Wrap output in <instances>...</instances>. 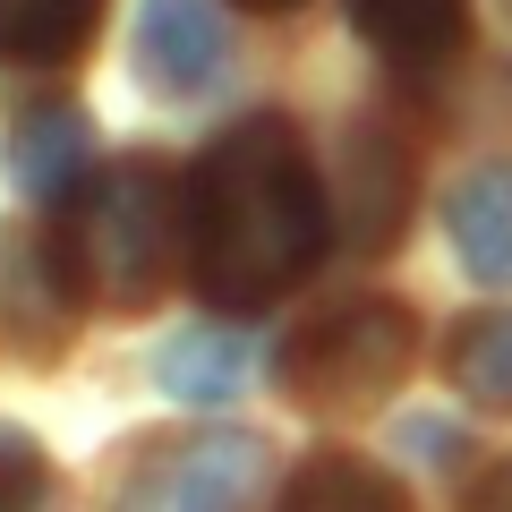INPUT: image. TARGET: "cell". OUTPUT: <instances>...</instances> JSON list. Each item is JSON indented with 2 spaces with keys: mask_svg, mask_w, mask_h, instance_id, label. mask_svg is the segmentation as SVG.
<instances>
[{
  "mask_svg": "<svg viewBox=\"0 0 512 512\" xmlns=\"http://www.w3.org/2000/svg\"><path fill=\"white\" fill-rule=\"evenodd\" d=\"M180 222H188V282L214 308H274L282 291L316 274L333 248V205L316 180V154L299 120L248 111L188 163L180 180Z\"/></svg>",
  "mask_w": 512,
  "mask_h": 512,
  "instance_id": "1",
  "label": "cell"
},
{
  "mask_svg": "<svg viewBox=\"0 0 512 512\" xmlns=\"http://www.w3.org/2000/svg\"><path fill=\"white\" fill-rule=\"evenodd\" d=\"M52 265L77 291V308L103 316H146L171 291V256H188L180 188L154 154H120V163L86 171L69 188V214L52 222Z\"/></svg>",
  "mask_w": 512,
  "mask_h": 512,
  "instance_id": "2",
  "label": "cell"
},
{
  "mask_svg": "<svg viewBox=\"0 0 512 512\" xmlns=\"http://www.w3.org/2000/svg\"><path fill=\"white\" fill-rule=\"evenodd\" d=\"M419 367V316L402 299H342V308L308 316L282 350V393L325 419H350V410H376L393 384Z\"/></svg>",
  "mask_w": 512,
  "mask_h": 512,
  "instance_id": "3",
  "label": "cell"
},
{
  "mask_svg": "<svg viewBox=\"0 0 512 512\" xmlns=\"http://www.w3.org/2000/svg\"><path fill=\"white\" fill-rule=\"evenodd\" d=\"M274 478V444L256 427H197V436L137 444L103 512H248Z\"/></svg>",
  "mask_w": 512,
  "mask_h": 512,
  "instance_id": "4",
  "label": "cell"
},
{
  "mask_svg": "<svg viewBox=\"0 0 512 512\" xmlns=\"http://www.w3.org/2000/svg\"><path fill=\"white\" fill-rule=\"evenodd\" d=\"M222 52H231V26H222L214 0H146L137 9V35H128V60L154 94L188 103L222 77Z\"/></svg>",
  "mask_w": 512,
  "mask_h": 512,
  "instance_id": "5",
  "label": "cell"
},
{
  "mask_svg": "<svg viewBox=\"0 0 512 512\" xmlns=\"http://www.w3.org/2000/svg\"><path fill=\"white\" fill-rule=\"evenodd\" d=\"M77 316L86 308H77V291L60 282L52 239L43 231H9L0 239V325H9V342H18V359L52 367L60 350H69Z\"/></svg>",
  "mask_w": 512,
  "mask_h": 512,
  "instance_id": "6",
  "label": "cell"
},
{
  "mask_svg": "<svg viewBox=\"0 0 512 512\" xmlns=\"http://www.w3.org/2000/svg\"><path fill=\"white\" fill-rule=\"evenodd\" d=\"M350 26L376 60L402 77H427L470 43V0H350Z\"/></svg>",
  "mask_w": 512,
  "mask_h": 512,
  "instance_id": "7",
  "label": "cell"
},
{
  "mask_svg": "<svg viewBox=\"0 0 512 512\" xmlns=\"http://www.w3.org/2000/svg\"><path fill=\"white\" fill-rule=\"evenodd\" d=\"M9 188L18 197H69L94 171V120L77 103H35L18 128H9Z\"/></svg>",
  "mask_w": 512,
  "mask_h": 512,
  "instance_id": "8",
  "label": "cell"
},
{
  "mask_svg": "<svg viewBox=\"0 0 512 512\" xmlns=\"http://www.w3.org/2000/svg\"><path fill=\"white\" fill-rule=\"evenodd\" d=\"M444 231H453V256L470 282L512 291V163H478L444 205Z\"/></svg>",
  "mask_w": 512,
  "mask_h": 512,
  "instance_id": "9",
  "label": "cell"
},
{
  "mask_svg": "<svg viewBox=\"0 0 512 512\" xmlns=\"http://www.w3.org/2000/svg\"><path fill=\"white\" fill-rule=\"evenodd\" d=\"M248 376H256V342L239 325H180L154 350V384L171 402H231Z\"/></svg>",
  "mask_w": 512,
  "mask_h": 512,
  "instance_id": "10",
  "label": "cell"
},
{
  "mask_svg": "<svg viewBox=\"0 0 512 512\" xmlns=\"http://www.w3.org/2000/svg\"><path fill=\"white\" fill-rule=\"evenodd\" d=\"M410 214V163L393 137H359L350 146V188H342V239L350 248H393Z\"/></svg>",
  "mask_w": 512,
  "mask_h": 512,
  "instance_id": "11",
  "label": "cell"
},
{
  "mask_svg": "<svg viewBox=\"0 0 512 512\" xmlns=\"http://www.w3.org/2000/svg\"><path fill=\"white\" fill-rule=\"evenodd\" d=\"M274 512H410V495H402V478H384L367 453L325 444V453L299 461V478L282 487Z\"/></svg>",
  "mask_w": 512,
  "mask_h": 512,
  "instance_id": "12",
  "label": "cell"
},
{
  "mask_svg": "<svg viewBox=\"0 0 512 512\" xmlns=\"http://www.w3.org/2000/svg\"><path fill=\"white\" fill-rule=\"evenodd\" d=\"M111 0H0V60L18 69H69L94 43Z\"/></svg>",
  "mask_w": 512,
  "mask_h": 512,
  "instance_id": "13",
  "label": "cell"
},
{
  "mask_svg": "<svg viewBox=\"0 0 512 512\" xmlns=\"http://www.w3.org/2000/svg\"><path fill=\"white\" fill-rule=\"evenodd\" d=\"M444 376L461 402L512 410V308H478L444 325Z\"/></svg>",
  "mask_w": 512,
  "mask_h": 512,
  "instance_id": "14",
  "label": "cell"
},
{
  "mask_svg": "<svg viewBox=\"0 0 512 512\" xmlns=\"http://www.w3.org/2000/svg\"><path fill=\"white\" fill-rule=\"evenodd\" d=\"M52 504V453L26 427H0V512H43Z\"/></svg>",
  "mask_w": 512,
  "mask_h": 512,
  "instance_id": "15",
  "label": "cell"
},
{
  "mask_svg": "<svg viewBox=\"0 0 512 512\" xmlns=\"http://www.w3.org/2000/svg\"><path fill=\"white\" fill-rule=\"evenodd\" d=\"M239 9H256V18H282V9H299V0H239Z\"/></svg>",
  "mask_w": 512,
  "mask_h": 512,
  "instance_id": "16",
  "label": "cell"
}]
</instances>
